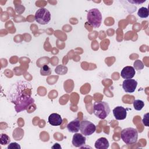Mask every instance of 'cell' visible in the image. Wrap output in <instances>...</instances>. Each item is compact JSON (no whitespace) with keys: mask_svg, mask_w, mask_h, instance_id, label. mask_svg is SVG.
Here are the masks:
<instances>
[{"mask_svg":"<svg viewBox=\"0 0 149 149\" xmlns=\"http://www.w3.org/2000/svg\"><path fill=\"white\" fill-rule=\"evenodd\" d=\"M148 113H146L144 115V118L142 120V122L143 123L144 125V126H149L148 125Z\"/></svg>","mask_w":149,"mask_h":149,"instance_id":"19","label":"cell"},{"mask_svg":"<svg viewBox=\"0 0 149 149\" xmlns=\"http://www.w3.org/2000/svg\"><path fill=\"white\" fill-rule=\"evenodd\" d=\"M136 74V71L133 66H127L123 68L121 70V77L125 79H132Z\"/></svg>","mask_w":149,"mask_h":149,"instance_id":"10","label":"cell"},{"mask_svg":"<svg viewBox=\"0 0 149 149\" xmlns=\"http://www.w3.org/2000/svg\"><path fill=\"white\" fill-rule=\"evenodd\" d=\"M52 148H61V147L59 146V144H58V143H55V144H54V146L52 147Z\"/></svg>","mask_w":149,"mask_h":149,"instance_id":"20","label":"cell"},{"mask_svg":"<svg viewBox=\"0 0 149 149\" xmlns=\"http://www.w3.org/2000/svg\"><path fill=\"white\" fill-rule=\"evenodd\" d=\"M113 114L116 120H123L126 118L127 111L124 107L118 106L113 109Z\"/></svg>","mask_w":149,"mask_h":149,"instance_id":"9","label":"cell"},{"mask_svg":"<svg viewBox=\"0 0 149 149\" xmlns=\"http://www.w3.org/2000/svg\"><path fill=\"white\" fill-rule=\"evenodd\" d=\"M80 122L78 119H75L70 122L67 125V129L71 133H77L79 131Z\"/></svg>","mask_w":149,"mask_h":149,"instance_id":"12","label":"cell"},{"mask_svg":"<svg viewBox=\"0 0 149 149\" xmlns=\"http://www.w3.org/2000/svg\"><path fill=\"white\" fill-rule=\"evenodd\" d=\"M86 138L81 133H76L72 138V144L76 147H81L86 144Z\"/></svg>","mask_w":149,"mask_h":149,"instance_id":"8","label":"cell"},{"mask_svg":"<svg viewBox=\"0 0 149 149\" xmlns=\"http://www.w3.org/2000/svg\"><path fill=\"white\" fill-rule=\"evenodd\" d=\"M10 138L5 133H2L0 137V143L2 145H6L9 144L10 143Z\"/></svg>","mask_w":149,"mask_h":149,"instance_id":"17","label":"cell"},{"mask_svg":"<svg viewBox=\"0 0 149 149\" xmlns=\"http://www.w3.org/2000/svg\"><path fill=\"white\" fill-rule=\"evenodd\" d=\"M111 112L109 104L104 101H96L93 105L94 115L101 119L106 118Z\"/></svg>","mask_w":149,"mask_h":149,"instance_id":"2","label":"cell"},{"mask_svg":"<svg viewBox=\"0 0 149 149\" xmlns=\"http://www.w3.org/2000/svg\"><path fill=\"white\" fill-rule=\"evenodd\" d=\"M10 99L12 103L15 104V109L17 112H20L27 108L34 102V100L31 97V86L26 81H19L14 88V92Z\"/></svg>","mask_w":149,"mask_h":149,"instance_id":"1","label":"cell"},{"mask_svg":"<svg viewBox=\"0 0 149 149\" xmlns=\"http://www.w3.org/2000/svg\"><path fill=\"white\" fill-rule=\"evenodd\" d=\"M20 149L21 147L20 146V145L15 142L13 143H10V144H9L8 146V149Z\"/></svg>","mask_w":149,"mask_h":149,"instance_id":"18","label":"cell"},{"mask_svg":"<svg viewBox=\"0 0 149 149\" xmlns=\"http://www.w3.org/2000/svg\"><path fill=\"white\" fill-rule=\"evenodd\" d=\"M35 20L40 24H46L51 20V13L48 9L44 8H41L35 13Z\"/></svg>","mask_w":149,"mask_h":149,"instance_id":"5","label":"cell"},{"mask_svg":"<svg viewBox=\"0 0 149 149\" xmlns=\"http://www.w3.org/2000/svg\"><path fill=\"white\" fill-rule=\"evenodd\" d=\"M40 73L42 76H49L51 73V70L48 65H44L41 68Z\"/></svg>","mask_w":149,"mask_h":149,"instance_id":"16","label":"cell"},{"mask_svg":"<svg viewBox=\"0 0 149 149\" xmlns=\"http://www.w3.org/2000/svg\"><path fill=\"white\" fill-rule=\"evenodd\" d=\"M94 146L97 149H107L109 147V143L105 137H100L95 142Z\"/></svg>","mask_w":149,"mask_h":149,"instance_id":"13","label":"cell"},{"mask_svg":"<svg viewBox=\"0 0 149 149\" xmlns=\"http://www.w3.org/2000/svg\"><path fill=\"white\" fill-rule=\"evenodd\" d=\"M95 125L90 121L86 120L80 123V131L84 136H90L95 132Z\"/></svg>","mask_w":149,"mask_h":149,"instance_id":"6","label":"cell"},{"mask_svg":"<svg viewBox=\"0 0 149 149\" xmlns=\"http://www.w3.org/2000/svg\"><path fill=\"white\" fill-rule=\"evenodd\" d=\"M48 122L52 126H59L62 123V119L58 113H53L49 116Z\"/></svg>","mask_w":149,"mask_h":149,"instance_id":"11","label":"cell"},{"mask_svg":"<svg viewBox=\"0 0 149 149\" xmlns=\"http://www.w3.org/2000/svg\"><path fill=\"white\" fill-rule=\"evenodd\" d=\"M144 106V102L140 100H136L133 101V107L134 109L140 111Z\"/></svg>","mask_w":149,"mask_h":149,"instance_id":"15","label":"cell"},{"mask_svg":"<svg viewBox=\"0 0 149 149\" xmlns=\"http://www.w3.org/2000/svg\"><path fill=\"white\" fill-rule=\"evenodd\" d=\"M137 86V81L134 79H125L122 83L123 90L126 93H133Z\"/></svg>","mask_w":149,"mask_h":149,"instance_id":"7","label":"cell"},{"mask_svg":"<svg viewBox=\"0 0 149 149\" xmlns=\"http://www.w3.org/2000/svg\"><path fill=\"white\" fill-rule=\"evenodd\" d=\"M87 19L91 26L94 28L100 26L102 22V15L97 8H93L88 10Z\"/></svg>","mask_w":149,"mask_h":149,"instance_id":"4","label":"cell"},{"mask_svg":"<svg viewBox=\"0 0 149 149\" xmlns=\"http://www.w3.org/2000/svg\"><path fill=\"white\" fill-rule=\"evenodd\" d=\"M120 137L123 142L126 144H133L137 142L138 132L133 127H127L122 130Z\"/></svg>","mask_w":149,"mask_h":149,"instance_id":"3","label":"cell"},{"mask_svg":"<svg viewBox=\"0 0 149 149\" xmlns=\"http://www.w3.org/2000/svg\"><path fill=\"white\" fill-rule=\"evenodd\" d=\"M137 15L141 18H146L148 16V9L146 7L140 8L137 12Z\"/></svg>","mask_w":149,"mask_h":149,"instance_id":"14","label":"cell"},{"mask_svg":"<svg viewBox=\"0 0 149 149\" xmlns=\"http://www.w3.org/2000/svg\"><path fill=\"white\" fill-rule=\"evenodd\" d=\"M130 2H132V3H142L144 2H146V1H129Z\"/></svg>","mask_w":149,"mask_h":149,"instance_id":"21","label":"cell"}]
</instances>
